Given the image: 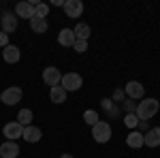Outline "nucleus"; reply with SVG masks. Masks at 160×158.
I'll return each instance as SVG.
<instances>
[{
    "label": "nucleus",
    "instance_id": "1",
    "mask_svg": "<svg viewBox=\"0 0 160 158\" xmlns=\"http://www.w3.org/2000/svg\"><path fill=\"white\" fill-rule=\"evenodd\" d=\"M158 109H160V103L156 100V98H141L139 103H137V118L139 120H152L156 113H158Z\"/></svg>",
    "mask_w": 160,
    "mask_h": 158
},
{
    "label": "nucleus",
    "instance_id": "2",
    "mask_svg": "<svg viewBox=\"0 0 160 158\" xmlns=\"http://www.w3.org/2000/svg\"><path fill=\"white\" fill-rule=\"evenodd\" d=\"M111 135H113V130H111V124L109 122H96L94 126H92V137H94V141L96 143H109L111 141Z\"/></svg>",
    "mask_w": 160,
    "mask_h": 158
},
{
    "label": "nucleus",
    "instance_id": "3",
    "mask_svg": "<svg viewBox=\"0 0 160 158\" xmlns=\"http://www.w3.org/2000/svg\"><path fill=\"white\" fill-rule=\"evenodd\" d=\"M24 96V92H22V88H17V85H11V88H7L4 92H0V100L7 105V107H13V105H17L19 100Z\"/></svg>",
    "mask_w": 160,
    "mask_h": 158
},
{
    "label": "nucleus",
    "instance_id": "4",
    "mask_svg": "<svg viewBox=\"0 0 160 158\" xmlns=\"http://www.w3.org/2000/svg\"><path fill=\"white\" fill-rule=\"evenodd\" d=\"M60 85L66 90V92H77V90L83 85V79H81L79 73H66V75H62Z\"/></svg>",
    "mask_w": 160,
    "mask_h": 158
},
{
    "label": "nucleus",
    "instance_id": "5",
    "mask_svg": "<svg viewBox=\"0 0 160 158\" xmlns=\"http://www.w3.org/2000/svg\"><path fill=\"white\" fill-rule=\"evenodd\" d=\"M62 9H64V15H66V17L79 19V17L83 15V2H81V0H66Z\"/></svg>",
    "mask_w": 160,
    "mask_h": 158
},
{
    "label": "nucleus",
    "instance_id": "6",
    "mask_svg": "<svg viewBox=\"0 0 160 158\" xmlns=\"http://www.w3.org/2000/svg\"><path fill=\"white\" fill-rule=\"evenodd\" d=\"M2 135L7 137V141H17L22 135H24V126L19 124V122H7L4 124V128H2Z\"/></svg>",
    "mask_w": 160,
    "mask_h": 158
},
{
    "label": "nucleus",
    "instance_id": "7",
    "mask_svg": "<svg viewBox=\"0 0 160 158\" xmlns=\"http://www.w3.org/2000/svg\"><path fill=\"white\" fill-rule=\"evenodd\" d=\"M124 92H126V96L132 98V100H141V98H145V85L141 84V81H128L126 88H124Z\"/></svg>",
    "mask_w": 160,
    "mask_h": 158
},
{
    "label": "nucleus",
    "instance_id": "8",
    "mask_svg": "<svg viewBox=\"0 0 160 158\" xmlns=\"http://www.w3.org/2000/svg\"><path fill=\"white\" fill-rule=\"evenodd\" d=\"M0 28H2V32H7V34L15 32V30H17V15L13 11H4L2 17H0Z\"/></svg>",
    "mask_w": 160,
    "mask_h": 158
},
{
    "label": "nucleus",
    "instance_id": "9",
    "mask_svg": "<svg viewBox=\"0 0 160 158\" xmlns=\"http://www.w3.org/2000/svg\"><path fill=\"white\" fill-rule=\"evenodd\" d=\"M15 15H17V19H32L34 17V4L32 2H28V0H24V2H17V7H15Z\"/></svg>",
    "mask_w": 160,
    "mask_h": 158
},
{
    "label": "nucleus",
    "instance_id": "10",
    "mask_svg": "<svg viewBox=\"0 0 160 158\" xmlns=\"http://www.w3.org/2000/svg\"><path fill=\"white\" fill-rule=\"evenodd\" d=\"M43 81H45V85H49V88H53V85H60L62 73L56 69V66H47V69H43Z\"/></svg>",
    "mask_w": 160,
    "mask_h": 158
},
{
    "label": "nucleus",
    "instance_id": "11",
    "mask_svg": "<svg viewBox=\"0 0 160 158\" xmlns=\"http://www.w3.org/2000/svg\"><path fill=\"white\" fill-rule=\"evenodd\" d=\"M143 145H148V147L160 145V126H152L149 130L143 133Z\"/></svg>",
    "mask_w": 160,
    "mask_h": 158
},
{
    "label": "nucleus",
    "instance_id": "12",
    "mask_svg": "<svg viewBox=\"0 0 160 158\" xmlns=\"http://www.w3.org/2000/svg\"><path fill=\"white\" fill-rule=\"evenodd\" d=\"M19 154L22 152H19L17 141H4V143H0V158H17Z\"/></svg>",
    "mask_w": 160,
    "mask_h": 158
},
{
    "label": "nucleus",
    "instance_id": "13",
    "mask_svg": "<svg viewBox=\"0 0 160 158\" xmlns=\"http://www.w3.org/2000/svg\"><path fill=\"white\" fill-rule=\"evenodd\" d=\"M22 139H26L28 143H38L41 139H43V130L34 126V124H30V126H24V135H22Z\"/></svg>",
    "mask_w": 160,
    "mask_h": 158
},
{
    "label": "nucleus",
    "instance_id": "14",
    "mask_svg": "<svg viewBox=\"0 0 160 158\" xmlns=\"http://www.w3.org/2000/svg\"><path fill=\"white\" fill-rule=\"evenodd\" d=\"M2 58H4L7 64H15V62H19V58H22V51H19L17 45H7V47L2 49Z\"/></svg>",
    "mask_w": 160,
    "mask_h": 158
},
{
    "label": "nucleus",
    "instance_id": "15",
    "mask_svg": "<svg viewBox=\"0 0 160 158\" xmlns=\"http://www.w3.org/2000/svg\"><path fill=\"white\" fill-rule=\"evenodd\" d=\"M66 90L62 88V85H53V88H49V100L53 103V105H62V103H66Z\"/></svg>",
    "mask_w": 160,
    "mask_h": 158
},
{
    "label": "nucleus",
    "instance_id": "16",
    "mask_svg": "<svg viewBox=\"0 0 160 158\" xmlns=\"http://www.w3.org/2000/svg\"><path fill=\"white\" fill-rule=\"evenodd\" d=\"M75 32L71 30V28H62L60 30V34H58V43H60L62 47H73L75 45Z\"/></svg>",
    "mask_w": 160,
    "mask_h": 158
},
{
    "label": "nucleus",
    "instance_id": "17",
    "mask_svg": "<svg viewBox=\"0 0 160 158\" xmlns=\"http://www.w3.org/2000/svg\"><path fill=\"white\" fill-rule=\"evenodd\" d=\"M126 145L132 147V150L143 147V133H141V130H130L128 137H126Z\"/></svg>",
    "mask_w": 160,
    "mask_h": 158
},
{
    "label": "nucleus",
    "instance_id": "18",
    "mask_svg": "<svg viewBox=\"0 0 160 158\" xmlns=\"http://www.w3.org/2000/svg\"><path fill=\"white\" fill-rule=\"evenodd\" d=\"M47 19H41V17H32L30 19V30L34 32V34H45L47 32Z\"/></svg>",
    "mask_w": 160,
    "mask_h": 158
},
{
    "label": "nucleus",
    "instance_id": "19",
    "mask_svg": "<svg viewBox=\"0 0 160 158\" xmlns=\"http://www.w3.org/2000/svg\"><path fill=\"white\" fill-rule=\"evenodd\" d=\"M73 32H75V38H77V41H88L90 34H92V30H90L88 24H77L73 28Z\"/></svg>",
    "mask_w": 160,
    "mask_h": 158
},
{
    "label": "nucleus",
    "instance_id": "20",
    "mask_svg": "<svg viewBox=\"0 0 160 158\" xmlns=\"http://www.w3.org/2000/svg\"><path fill=\"white\" fill-rule=\"evenodd\" d=\"M102 109L107 111V115H109L111 120L120 115V105H115L111 98H102Z\"/></svg>",
    "mask_w": 160,
    "mask_h": 158
},
{
    "label": "nucleus",
    "instance_id": "21",
    "mask_svg": "<svg viewBox=\"0 0 160 158\" xmlns=\"http://www.w3.org/2000/svg\"><path fill=\"white\" fill-rule=\"evenodd\" d=\"M32 120H34V115H32V111H30V109H22L19 113H17V122H19L22 126H30Z\"/></svg>",
    "mask_w": 160,
    "mask_h": 158
},
{
    "label": "nucleus",
    "instance_id": "22",
    "mask_svg": "<svg viewBox=\"0 0 160 158\" xmlns=\"http://www.w3.org/2000/svg\"><path fill=\"white\" fill-rule=\"evenodd\" d=\"M83 120H86V124H88V126H94L96 122H100V118H98V111H94V109H88V111H83Z\"/></svg>",
    "mask_w": 160,
    "mask_h": 158
},
{
    "label": "nucleus",
    "instance_id": "23",
    "mask_svg": "<svg viewBox=\"0 0 160 158\" xmlns=\"http://www.w3.org/2000/svg\"><path fill=\"white\" fill-rule=\"evenodd\" d=\"M47 13H49V4H45V2H38L37 7H34V17L45 19V17H47Z\"/></svg>",
    "mask_w": 160,
    "mask_h": 158
},
{
    "label": "nucleus",
    "instance_id": "24",
    "mask_svg": "<svg viewBox=\"0 0 160 158\" xmlns=\"http://www.w3.org/2000/svg\"><path fill=\"white\" fill-rule=\"evenodd\" d=\"M124 124H126L128 128L137 130V126H139V118H137V113H126V115H124Z\"/></svg>",
    "mask_w": 160,
    "mask_h": 158
},
{
    "label": "nucleus",
    "instance_id": "25",
    "mask_svg": "<svg viewBox=\"0 0 160 158\" xmlns=\"http://www.w3.org/2000/svg\"><path fill=\"white\" fill-rule=\"evenodd\" d=\"M111 100H113L115 105H122L124 100H126V92H124V90H120V88H118V90H113V96H111Z\"/></svg>",
    "mask_w": 160,
    "mask_h": 158
},
{
    "label": "nucleus",
    "instance_id": "26",
    "mask_svg": "<svg viewBox=\"0 0 160 158\" xmlns=\"http://www.w3.org/2000/svg\"><path fill=\"white\" fill-rule=\"evenodd\" d=\"M122 107L126 109V113H135L137 111V100H132V98H126L122 103Z\"/></svg>",
    "mask_w": 160,
    "mask_h": 158
},
{
    "label": "nucleus",
    "instance_id": "27",
    "mask_svg": "<svg viewBox=\"0 0 160 158\" xmlns=\"http://www.w3.org/2000/svg\"><path fill=\"white\" fill-rule=\"evenodd\" d=\"M73 49L77 51V54H86L88 51V41H75Z\"/></svg>",
    "mask_w": 160,
    "mask_h": 158
},
{
    "label": "nucleus",
    "instance_id": "28",
    "mask_svg": "<svg viewBox=\"0 0 160 158\" xmlns=\"http://www.w3.org/2000/svg\"><path fill=\"white\" fill-rule=\"evenodd\" d=\"M7 45H9V34L7 32H0V47L4 49Z\"/></svg>",
    "mask_w": 160,
    "mask_h": 158
},
{
    "label": "nucleus",
    "instance_id": "29",
    "mask_svg": "<svg viewBox=\"0 0 160 158\" xmlns=\"http://www.w3.org/2000/svg\"><path fill=\"white\" fill-rule=\"evenodd\" d=\"M139 128H141V133H145V130H149L148 122H145V120H139Z\"/></svg>",
    "mask_w": 160,
    "mask_h": 158
},
{
    "label": "nucleus",
    "instance_id": "30",
    "mask_svg": "<svg viewBox=\"0 0 160 158\" xmlns=\"http://www.w3.org/2000/svg\"><path fill=\"white\" fill-rule=\"evenodd\" d=\"M66 0H51V7H64Z\"/></svg>",
    "mask_w": 160,
    "mask_h": 158
},
{
    "label": "nucleus",
    "instance_id": "31",
    "mask_svg": "<svg viewBox=\"0 0 160 158\" xmlns=\"http://www.w3.org/2000/svg\"><path fill=\"white\" fill-rule=\"evenodd\" d=\"M60 158H75V156H73V154H62Z\"/></svg>",
    "mask_w": 160,
    "mask_h": 158
},
{
    "label": "nucleus",
    "instance_id": "32",
    "mask_svg": "<svg viewBox=\"0 0 160 158\" xmlns=\"http://www.w3.org/2000/svg\"><path fill=\"white\" fill-rule=\"evenodd\" d=\"M0 103H2V100H0Z\"/></svg>",
    "mask_w": 160,
    "mask_h": 158
}]
</instances>
